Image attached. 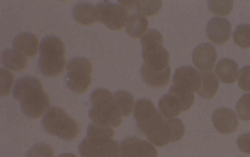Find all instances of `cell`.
<instances>
[{
	"label": "cell",
	"instance_id": "cell-30",
	"mask_svg": "<svg viewBox=\"0 0 250 157\" xmlns=\"http://www.w3.org/2000/svg\"><path fill=\"white\" fill-rule=\"evenodd\" d=\"M1 96H6L10 92L14 81L13 75L6 69H0Z\"/></svg>",
	"mask_w": 250,
	"mask_h": 157
},
{
	"label": "cell",
	"instance_id": "cell-16",
	"mask_svg": "<svg viewBox=\"0 0 250 157\" xmlns=\"http://www.w3.org/2000/svg\"><path fill=\"white\" fill-rule=\"evenodd\" d=\"M231 28V24L227 19L215 17L210 19L208 22L206 32L212 41L222 44L229 39Z\"/></svg>",
	"mask_w": 250,
	"mask_h": 157
},
{
	"label": "cell",
	"instance_id": "cell-11",
	"mask_svg": "<svg viewBox=\"0 0 250 157\" xmlns=\"http://www.w3.org/2000/svg\"><path fill=\"white\" fill-rule=\"evenodd\" d=\"M184 134L185 126L182 121L172 118L164 119L146 137L155 145L162 147L180 140Z\"/></svg>",
	"mask_w": 250,
	"mask_h": 157
},
{
	"label": "cell",
	"instance_id": "cell-22",
	"mask_svg": "<svg viewBox=\"0 0 250 157\" xmlns=\"http://www.w3.org/2000/svg\"><path fill=\"white\" fill-rule=\"evenodd\" d=\"M148 26V20L145 16L135 13L130 15L127 20L126 31L130 37L137 39L145 34Z\"/></svg>",
	"mask_w": 250,
	"mask_h": 157
},
{
	"label": "cell",
	"instance_id": "cell-31",
	"mask_svg": "<svg viewBox=\"0 0 250 157\" xmlns=\"http://www.w3.org/2000/svg\"><path fill=\"white\" fill-rule=\"evenodd\" d=\"M238 82L242 90L250 91V65L244 66L241 69Z\"/></svg>",
	"mask_w": 250,
	"mask_h": 157
},
{
	"label": "cell",
	"instance_id": "cell-34",
	"mask_svg": "<svg viewBox=\"0 0 250 157\" xmlns=\"http://www.w3.org/2000/svg\"><path fill=\"white\" fill-rule=\"evenodd\" d=\"M118 157H123L122 155L119 154Z\"/></svg>",
	"mask_w": 250,
	"mask_h": 157
},
{
	"label": "cell",
	"instance_id": "cell-29",
	"mask_svg": "<svg viewBox=\"0 0 250 157\" xmlns=\"http://www.w3.org/2000/svg\"><path fill=\"white\" fill-rule=\"evenodd\" d=\"M54 150L50 146L40 143L30 148L26 157H54Z\"/></svg>",
	"mask_w": 250,
	"mask_h": 157
},
{
	"label": "cell",
	"instance_id": "cell-7",
	"mask_svg": "<svg viewBox=\"0 0 250 157\" xmlns=\"http://www.w3.org/2000/svg\"><path fill=\"white\" fill-rule=\"evenodd\" d=\"M194 101L193 92L173 85L168 93L159 99L158 107L163 116L168 118H172L188 110Z\"/></svg>",
	"mask_w": 250,
	"mask_h": 157
},
{
	"label": "cell",
	"instance_id": "cell-24",
	"mask_svg": "<svg viewBox=\"0 0 250 157\" xmlns=\"http://www.w3.org/2000/svg\"><path fill=\"white\" fill-rule=\"evenodd\" d=\"M117 105L122 116H129L134 104V98L129 93L125 91H118L114 93Z\"/></svg>",
	"mask_w": 250,
	"mask_h": 157
},
{
	"label": "cell",
	"instance_id": "cell-1",
	"mask_svg": "<svg viewBox=\"0 0 250 157\" xmlns=\"http://www.w3.org/2000/svg\"><path fill=\"white\" fill-rule=\"evenodd\" d=\"M13 96L20 102L23 113L34 119L40 118L50 104L41 81L31 76H24L17 80L14 86Z\"/></svg>",
	"mask_w": 250,
	"mask_h": 157
},
{
	"label": "cell",
	"instance_id": "cell-18",
	"mask_svg": "<svg viewBox=\"0 0 250 157\" xmlns=\"http://www.w3.org/2000/svg\"><path fill=\"white\" fill-rule=\"evenodd\" d=\"M39 39L34 34L30 32L21 33L14 38V48L29 58L37 55L39 48Z\"/></svg>",
	"mask_w": 250,
	"mask_h": 157
},
{
	"label": "cell",
	"instance_id": "cell-9",
	"mask_svg": "<svg viewBox=\"0 0 250 157\" xmlns=\"http://www.w3.org/2000/svg\"><path fill=\"white\" fill-rule=\"evenodd\" d=\"M133 116L138 129L146 136L164 119L153 102L147 98H140L136 101Z\"/></svg>",
	"mask_w": 250,
	"mask_h": 157
},
{
	"label": "cell",
	"instance_id": "cell-5",
	"mask_svg": "<svg viewBox=\"0 0 250 157\" xmlns=\"http://www.w3.org/2000/svg\"><path fill=\"white\" fill-rule=\"evenodd\" d=\"M44 130L49 134L64 140H72L79 136L81 129L78 122L63 109L52 107L42 119Z\"/></svg>",
	"mask_w": 250,
	"mask_h": 157
},
{
	"label": "cell",
	"instance_id": "cell-13",
	"mask_svg": "<svg viewBox=\"0 0 250 157\" xmlns=\"http://www.w3.org/2000/svg\"><path fill=\"white\" fill-rule=\"evenodd\" d=\"M173 85L190 91H198L201 83V75L190 66H183L177 68L173 77Z\"/></svg>",
	"mask_w": 250,
	"mask_h": 157
},
{
	"label": "cell",
	"instance_id": "cell-12",
	"mask_svg": "<svg viewBox=\"0 0 250 157\" xmlns=\"http://www.w3.org/2000/svg\"><path fill=\"white\" fill-rule=\"evenodd\" d=\"M119 154L124 157H157V151L148 141L129 136L122 141Z\"/></svg>",
	"mask_w": 250,
	"mask_h": 157
},
{
	"label": "cell",
	"instance_id": "cell-3",
	"mask_svg": "<svg viewBox=\"0 0 250 157\" xmlns=\"http://www.w3.org/2000/svg\"><path fill=\"white\" fill-rule=\"evenodd\" d=\"M91 107L89 116L95 124L104 127H118L122 121V115L114 95L104 88L95 89L90 95Z\"/></svg>",
	"mask_w": 250,
	"mask_h": 157
},
{
	"label": "cell",
	"instance_id": "cell-8",
	"mask_svg": "<svg viewBox=\"0 0 250 157\" xmlns=\"http://www.w3.org/2000/svg\"><path fill=\"white\" fill-rule=\"evenodd\" d=\"M92 70V65L86 59L76 57L71 59L67 67L68 87L76 93L85 92L91 82Z\"/></svg>",
	"mask_w": 250,
	"mask_h": 157
},
{
	"label": "cell",
	"instance_id": "cell-21",
	"mask_svg": "<svg viewBox=\"0 0 250 157\" xmlns=\"http://www.w3.org/2000/svg\"><path fill=\"white\" fill-rule=\"evenodd\" d=\"M75 20L83 25H91L97 21L96 8L92 4L80 2L76 4L73 10Z\"/></svg>",
	"mask_w": 250,
	"mask_h": 157
},
{
	"label": "cell",
	"instance_id": "cell-20",
	"mask_svg": "<svg viewBox=\"0 0 250 157\" xmlns=\"http://www.w3.org/2000/svg\"><path fill=\"white\" fill-rule=\"evenodd\" d=\"M1 62L7 68L16 72L24 70L28 65L25 56L15 49H7L1 55Z\"/></svg>",
	"mask_w": 250,
	"mask_h": 157
},
{
	"label": "cell",
	"instance_id": "cell-26",
	"mask_svg": "<svg viewBox=\"0 0 250 157\" xmlns=\"http://www.w3.org/2000/svg\"><path fill=\"white\" fill-rule=\"evenodd\" d=\"M162 4V0H135L134 6L139 14L150 16L159 12Z\"/></svg>",
	"mask_w": 250,
	"mask_h": 157
},
{
	"label": "cell",
	"instance_id": "cell-32",
	"mask_svg": "<svg viewBox=\"0 0 250 157\" xmlns=\"http://www.w3.org/2000/svg\"><path fill=\"white\" fill-rule=\"evenodd\" d=\"M236 142L239 149L242 152L250 154V133H245L239 136Z\"/></svg>",
	"mask_w": 250,
	"mask_h": 157
},
{
	"label": "cell",
	"instance_id": "cell-33",
	"mask_svg": "<svg viewBox=\"0 0 250 157\" xmlns=\"http://www.w3.org/2000/svg\"><path fill=\"white\" fill-rule=\"evenodd\" d=\"M58 157H77L76 155L71 153H64L60 155Z\"/></svg>",
	"mask_w": 250,
	"mask_h": 157
},
{
	"label": "cell",
	"instance_id": "cell-10",
	"mask_svg": "<svg viewBox=\"0 0 250 157\" xmlns=\"http://www.w3.org/2000/svg\"><path fill=\"white\" fill-rule=\"evenodd\" d=\"M95 8L97 21L112 30L122 29L128 18V10L121 4L104 0Z\"/></svg>",
	"mask_w": 250,
	"mask_h": 157
},
{
	"label": "cell",
	"instance_id": "cell-15",
	"mask_svg": "<svg viewBox=\"0 0 250 157\" xmlns=\"http://www.w3.org/2000/svg\"><path fill=\"white\" fill-rule=\"evenodd\" d=\"M217 55L215 47L206 42L197 46L194 49L192 59L194 65L201 71H208L214 65Z\"/></svg>",
	"mask_w": 250,
	"mask_h": 157
},
{
	"label": "cell",
	"instance_id": "cell-6",
	"mask_svg": "<svg viewBox=\"0 0 250 157\" xmlns=\"http://www.w3.org/2000/svg\"><path fill=\"white\" fill-rule=\"evenodd\" d=\"M163 40L162 35L155 29L149 30L142 37V55L145 64L160 70L169 66V56L163 46Z\"/></svg>",
	"mask_w": 250,
	"mask_h": 157
},
{
	"label": "cell",
	"instance_id": "cell-19",
	"mask_svg": "<svg viewBox=\"0 0 250 157\" xmlns=\"http://www.w3.org/2000/svg\"><path fill=\"white\" fill-rule=\"evenodd\" d=\"M215 72L222 82L227 84L232 83L238 76V66L232 59H221L216 65Z\"/></svg>",
	"mask_w": 250,
	"mask_h": 157
},
{
	"label": "cell",
	"instance_id": "cell-2",
	"mask_svg": "<svg viewBox=\"0 0 250 157\" xmlns=\"http://www.w3.org/2000/svg\"><path fill=\"white\" fill-rule=\"evenodd\" d=\"M115 132L111 128L90 124L87 136L79 145L82 157H118L120 144L113 138Z\"/></svg>",
	"mask_w": 250,
	"mask_h": 157
},
{
	"label": "cell",
	"instance_id": "cell-17",
	"mask_svg": "<svg viewBox=\"0 0 250 157\" xmlns=\"http://www.w3.org/2000/svg\"><path fill=\"white\" fill-rule=\"evenodd\" d=\"M140 73L143 81L151 87H164L167 85L169 81V66L165 69L160 70L150 67L144 64L141 67Z\"/></svg>",
	"mask_w": 250,
	"mask_h": 157
},
{
	"label": "cell",
	"instance_id": "cell-23",
	"mask_svg": "<svg viewBox=\"0 0 250 157\" xmlns=\"http://www.w3.org/2000/svg\"><path fill=\"white\" fill-rule=\"evenodd\" d=\"M201 83L197 93L204 98L210 99L218 90L219 81L212 72H205L201 73Z\"/></svg>",
	"mask_w": 250,
	"mask_h": 157
},
{
	"label": "cell",
	"instance_id": "cell-25",
	"mask_svg": "<svg viewBox=\"0 0 250 157\" xmlns=\"http://www.w3.org/2000/svg\"><path fill=\"white\" fill-rule=\"evenodd\" d=\"M235 43L242 48L250 47V25L242 24L235 28L233 34Z\"/></svg>",
	"mask_w": 250,
	"mask_h": 157
},
{
	"label": "cell",
	"instance_id": "cell-28",
	"mask_svg": "<svg viewBox=\"0 0 250 157\" xmlns=\"http://www.w3.org/2000/svg\"><path fill=\"white\" fill-rule=\"evenodd\" d=\"M236 110L242 120H250V93L243 95L238 100Z\"/></svg>",
	"mask_w": 250,
	"mask_h": 157
},
{
	"label": "cell",
	"instance_id": "cell-14",
	"mask_svg": "<svg viewBox=\"0 0 250 157\" xmlns=\"http://www.w3.org/2000/svg\"><path fill=\"white\" fill-rule=\"evenodd\" d=\"M212 120L215 128L224 134L235 131L239 124L238 118L235 113L226 107L217 108L212 114Z\"/></svg>",
	"mask_w": 250,
	"mask_h": 157
},
{
	"label": "cell",
	"instance_id": "cell-4",
	"mask_svg": "<svg viewBox=\"0 0 250 157\" xmlns=\"http://www.w3.org/2000/svg\"><path fill=\"white\" fill-rule=\"evenodd\" d=\"M65 48L58 37H44L40 45V57L38 66L42 75L48 77L60 75L65 66Z\"/></svg>",
	"mask_w": 250,
	"mask_h": 157
},
{
	"label": "cell",
	"instance_id": "cell-27",
	"mask_svg": "<svg viewBox=\"0 0 250 157\" xmlns=\"http://www.w3.org/2000/svg\"><path fill=\"white\" fill-rule=\"evenodd\" d=\"M233 7L232 0H209L208 7L209 10L213 14L226 16L231 11Z\"/></svg>",
	"mask_w": 250,
	"mask_h": 157
}]
</instances>
